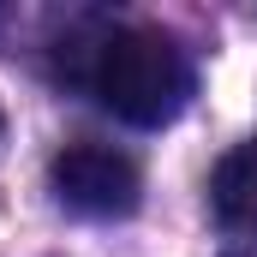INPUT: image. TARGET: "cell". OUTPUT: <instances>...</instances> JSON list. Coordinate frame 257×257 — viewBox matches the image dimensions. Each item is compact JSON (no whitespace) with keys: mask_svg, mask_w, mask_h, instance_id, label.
Listing matches in <instances>:
<instances>
[{"mask_svg":"<svg viewBox=\"0 0 257 257\" xmlns=\"http://www.w3.org/2000/svg\"><path fill=\"white\" fill-rule=\"evenodd\" d=\"M90 96L126 120V126H168L186 96H192V60L174 36L150 30V24H132V30H108L96 48H90V72H84Z\"/></svg>","mask_w":257,"mask_h":257,"instance_id":"1","label":"cell"},{"mask_svg":"<svg viewBox=\"0 0 257 257\" xmlns=\"http://www.w3.org/2000/svg\"><path fill=\"white\" fill-rule=\"evenodd\" d=\"M48 180H54V197L78 215H132L144 197L138 162L114 144H66Z\"/></svg>","mask_w":257,"mask_h":257,"instance_id":"2","label":"cell"},{"mask_svg":"<svg viewBox=\"0 0 257 257\" xmlns=\"http://www.w3.org/2000/svg\"><path fill=\"white\" fill-rule=\"evenodd\" d=\"M209 209H215L221 227H251L257 221V138H245L239 150H227V156L215 162Z\"/></svg>","mask_w":257,"mask_h":257,"instance_id":"3","label":"cell"},{"mask_svg":"<svg viewBox=\"0 0 257 257\" xmlns=\"http://www.w3.org/2000/svg\"><path fill=\"white\" fill-rule=\"evenodd\" d=\"M221 257H257V221H251V227H245V233H239V239H233Z\"/></svg>","mask_w":257,"mask_h":257,"instance_id":"4","label":"cell"},{"mask_svg":"<svg viewBox=\"0 0 257 257\" xmlns=\"http://www.w3.org/2000/svg\"><path fill=\"white\" fill-rule=\"evenodd\" d=\"M0 126H6V114H0Z\"/></svg>","mask_w":257,"mask_h":257,"instance_id":"5","label":"cell"}]
</instances>
